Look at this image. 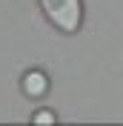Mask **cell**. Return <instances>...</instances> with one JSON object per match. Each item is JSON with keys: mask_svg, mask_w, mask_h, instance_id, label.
Listing matches in <instances>:
<instances>
[{"mask_svg": "<svg viewBox=\"0 0 123 126\" xmlns=\"http://www.w3.org/2000/svg\"><path fill=\"white\" fill-rule=\"evenodd\" d=\"M40 6L46 12V17L54 26L66 34L80 29V20H83V6L80 0H40Z\"/></svg>", "mask_w": 123, "mask_h": 126, "instance_id": "cell-1", "label": "cell"}, {"mask_svg": "<svg viewBox=\"0 0 123 126\" xmlns=\"http://www.w3.org/2000/svg\"><path fill=\"white\" fill-rule=\"evenodd\" d=\"M46 89H49V80L43 72H29L23 78V92L29 97H40V94H46Z\"/></svg>", "mask_w": 123, "mask_h": 126, "instance_id": "cell-2", "label": "cell"}, {"mask_svg": "<svg viewBox=\"0 0 123 126\" xmlns=\"http://www.w3.org/2000/svg\"><path fill=\"white\" fill-rule=\"evenodd\" d=\"M34 120H37V123H52L54 115H52V112H37V115H34Z\"/></svg>", "mask_w": 123, "mask_h": 126, "instance_id": "cell-3", "label": "cell"}]
</instances>
